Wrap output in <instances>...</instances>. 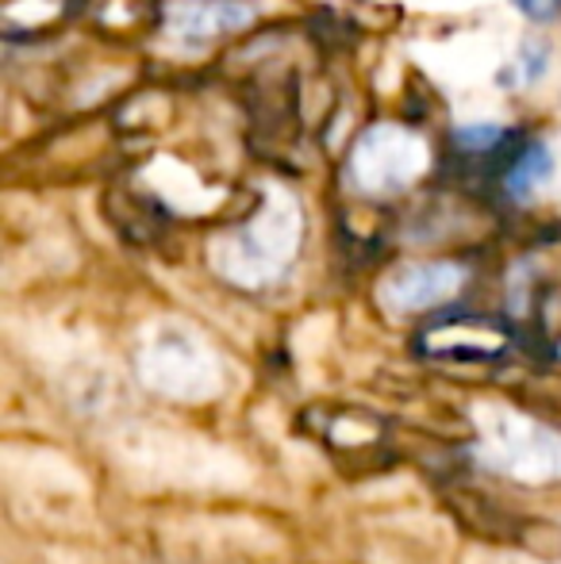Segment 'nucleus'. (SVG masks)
<instances>
[{"label": "nucleus", "mask_w": 561, "mask_h": 564, "mask_svg": "<svg viewBox=\"0 0 561 564\" xmlns=\"http://www.w3.org/2000/svg\"><path fill=\"white\" fill-rule=\"evenodd\" d=\"M296 246V227L292 216H262L255 219L239 235H227L219 242V250H212V261L219 265V273L231 276L239 284H262L273 273H281L284 261L292 258Z\"/></svg>", "instance_id": "f03ea898"}, {"label": "nucleus", "mask_w": 561, "mask_h": 564, "mask_svg": "<svg viewBox=\"0 0 561 564\" xmlns=\"http://www.w3.org/2000/svg\"><path fill=\"white\" fill-rule=\"evenodd\" d=\"M516 8L527 15V20H539V23L558 20L561 15V0H516Z\"/></svg>", "instance_id": "6e6552de"}, {"label": "nucleus", "mask_w": 561, "mask_h": 564, "mask_svg": "<svg viewBox=\"0 0 561 564\" xmlns=\"http://www.w3.org/2000/svg\"><path fill=\"white\" fill-rule=\"evenodd\" d=\"M255 8L247 0H173L165 8V31L181 43H212L227 31H239L250 23Z\"/></svg>", "instance_id": "423d86ee"}, {"label": "nucleus", "mask_w": 561, "mask_h": 564, "mask_svg": "<svg viewBox=\"0 0 561 564\" xmlns=\"http://www.w3.org/2000/svg\"><path fill=\"white\" fill-rule=\"evenodd\" d=\"M481 446L500 473L527 476V480L561 476V438L547 426L531 423V419L508 415V411L485 415Z\"/></svg>", "instance_id": "f257e3e1"}, {"label": "nucleus", "mask_w": 561, "mask_h": 564, "mask_svg": "<svg viewBox=\"0 0 561 564\" xmlns=\"http://www.w3.org/2000/svg\"><path fill=\"white\" fill-rule=\"evenodd\" d=\"M550 177V154L542 142H519V150L511 154V162L504 165L500 173V185L511 200H527L535 196Z\"/></svg>", "instance_id": "0eeeda50"}, {"label": "nucleus", "mask_w": 561, "mask_h": 564, "mask_svg": "<svg viewBox=\"0 0 561 564\" xmlns=\"http://www.w3.org/2000/svg\"><path fill=\"white\" fill-rule=\"evenodd\" d=\"M465 281V269L454 261H427L392 273L381 284V304L389 312H427V307L450 300Z\"/></svg>", "instance_id": "39448f33"}, {"label": "nucleus", "mask_w": 561, "mask_h": 564, "mask_svg": "<svg viewBox=\"0 0 561 564\" xmlns=\"http://www.w3.org/2000/svg\"><path fill=\"white\" fill-rule=\"evenodd\" d=\"M420 165L416 142L408 134L392 131V127H377L374 134H366L358 150H354L350 177L362 193H397L408 185V177Z\"/></svg>", "instance_id": "20e7f679"}, {"label": "nucleus", "mask_w": 561, "mask_h": 564, "mask_svg": "<svg viewBox=\"0 0 561 564\" xmlns=\"http://www.w3.org/2000/svg\"><path fill=\"white\" fill-rule=\"evenodd\" d=\"M420 349L434 361L477 365L496 361L508 349V335L500 323L481 319V315H442L420 335Z\"/></svg>", "instance_id": "7ed1b4c3"}]
</instances>
